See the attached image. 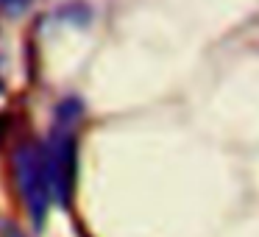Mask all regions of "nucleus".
I'll return each instance as SVG.
<instances>
[{
    "instance_id": "20e7f679",
    "label": "nucleus",
    "mask_w": 259,
    "mask_h": 237,
    "mask_svg": "<svg viewBox=\"0 0 259 237\" xmlns=\"http://www.w3.org/2000/svg\"><path fill=\"white\" fill-rule=\"evenodd\" d=\"M0 231H3V237H25L14 223H3V226H0Z\"/></svg>"
},
{
    "instance_id": "7ed1b4c3",
    "label": "nucleus",
    "mask_w": 259,
    "mask_h": 237,
    "mask_svg": "<svg viewBox=\"0 0 259 237\" xmlns=\"http://www.w3.org/2000/svg\"><path fill=\"white\" fill-rule=\"evenodd\" d=\"M0 3L9 9V14H20L25 6H28V0H0Z\"/></svg>"
},
{
    "instance_id": "f257e3e1",
    "label": "nucleus",
    "mask_w": 259,
    "mask_h": 237,
    "mask_svg": "<svg viewBox=\"0 0 259 237\" xmlns=\"http://www.w3.org/2000/svg\"><path fill=\"white\" fill-rule=\"evenodd\" d=\"M81 114L78 101H64L59 106V123L51 134V145H48V176H51V190L56 192L59 204L70 207L75 187V173H78V145H75V131L70 129L75 117Z\"/></svg>"
},
{
    "instance_id": "f03ea898",
    "label": "nucleus",
    "mask_w": 259,
    "mask_h": 237,
    "mask_svg": "<svg viewBox=\"0 0 259 237\" xmlns=\"http://www.w3.org/2000/svg\"><path fill=\"white\" fill-rule=\"evenodd\" d=\"M14 173H17V184L23 192L28 212L36 226H42L48 215V204H51V176H48V156L42 148L36 145H20L14 153Z\"/></svg>"
}]
</instances>
